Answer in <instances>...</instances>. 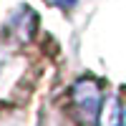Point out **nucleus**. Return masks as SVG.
<instances>
[{
	"label": "nucleus",
	"mask_w": 126,
	"mask_h": 126,
	"mask_svg": "<svg viewBox=\"0 0 126 126\" xmlns=\"http://www.w3.org/2000/svg\"><path fill=\"white\" fill-rule=\"evenodd\" d=\"M73 103L81 113V119L88 126L98 121V113L103 111V101H101V88L93 83L91 78H81L73 86Z\"/></svg>",
	"instance_id": "obj_1"
},
{
	"label": "nucleus",
	"mask_w": 126,
	"mask_h": 126,
	"mask_svg": "<svg viewBox=\"0 0 126 126\" xmlns=\"http://www.w3.org/2000/svg\"><path fill=\"white\" fill-rule=\"evenodd\" d=\"M121 109H119V103L116 101H109V106L103 109V121L101 126H121Z\"/></svg>",
	"instance_id": "obj_2"
},
{
	"label": "nucleus",
	"mask_w": 126,
	"mask_h": 126,
	"mask_svg": "<svg viewBox=\"0 0 126 126\" xmlns=\"http://www.w3.org/2000/svg\"><path fill=\"white\" fill-rule=\"evenodd\" d=\"M53 3H56V5H61V8H71L76 0H53Z\"/></svg>",
	"instance_id": "obj_3"
},
{
	"label": "nucleus",
	"mask_w": 126,
	"mask_h": 126,
	"mask_svg": "<svg viewBox=\"0 0 126 126\" xmlns=\"http://www.w3.org/2000/svg\"><path fill=\"white\" fill-rule=\"evenodd\" d=\"M121 126H126V109H124V113H121Z\"/></svg>",
	"instance_id": "obj_4"
}]
</instances>
